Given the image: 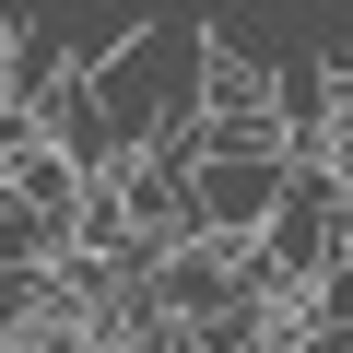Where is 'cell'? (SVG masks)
Listing matches in <instances>:
<instances>
[{
  "mask_svg": "<svg viewBox=\"0 0 353 353\" xmlns=\"http://www.w3.org/2000/svg\"><path fill=\"white\" fill-rule=\"evenodd\" d=\"M201 71H212V36H201V12H176V24H130V36H118V59L83 83V106H94L106 153L176 141V130H189V106H201Z\"/></svg>",
  "mask_w": 353,
  "mask_h": 353,
  "instance_id": "cell-1",
  "label": "cell"
},
{
  "mask_svg": "<svg viewBox=\"0 0 353 353\" xmlns=\"http://www.w3.org/2000/svg\"><path fill=\"white\" fill-rule=\"evenodd\" d=\"M59 259V236L24 212V201H0V283H24V271H48Z\"/></svg>",
  "mask_w": 353,
  "mask_h": 353,
  "instance_id": "cell-4",
  "label": "cell"
},
{
  "mask_svg": "<svg viewBox=\"0 0 353 353\" xmlns=\"http://www.w3.org/2000/svg\"><path fill=\"white\" fill-rule=\"evenodd\" d=\"M248 259H259L271 294H306V283L353 271V176H330V165H283V201H271V224L248 236Z\"/></svg>",
  "mask_w": 353,
  "mask_h": 353,
  "instance_id": "cell-2",
  "label": "cell"
},
{
  "mask_svg": "<svg viewBox=\"0 0 353 353\" xmlns=\"http://www.w3.org/2000/svg\"><path fill=\"white\" fill-rule=\"evenodd\" d=\"M283 201V153H189V236L248 248Z\"/></svg>",
  "mask_w": 353,
  "mask_h": 353,
  "instance_id": "cell-3",
  "label": "cell"
}]
</instances>
